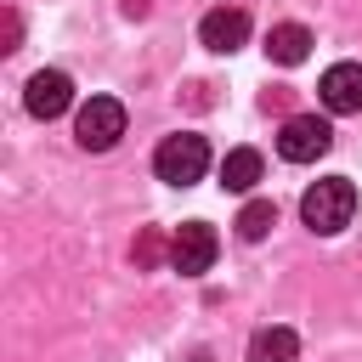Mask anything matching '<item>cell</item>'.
Instances as JSON below:
<instances>
[{
    "label": "cell",
    "mask_w": 362,
    "mask_h": 362,
    "mask_svg": "<svg viewBox=\"0 0 362 362\" xmlns=\"http://www.w3.org/2000/svg\"><path fill=\"white\" fill-rule=\"evenodd\" d=\"M351 215H356V187H351L345 175H328V181L305 187V198H300V221H305L311 232H322V238L345 232Z\"/></svg>",
    "instance_id": "1"
},
{
    "label": "cell",
    "mask_w": 362,
    "mask_h": 362,
    "mask_svg": "<svg viewBox=\"0 0 362 362\" xmlns=\"http://www.w3.org/2000/svg\"><path fill=\"white\" fill-rule=\"evenodd\" d=\"M153 170H158V181H170V187H192V181H204V170H209V141L192 136V130L164 136L158 153H153Z\"/></svg>",
    "instance_id": "2"
},
{
    "label": "cell",
    "mask_w": 362,
    "mask_h": 362,
    "mask_svg": "<svg viewBox=\"0 0 362 362\" xmlns=\"http://www.w3.org/2000/svg\"><path fill=\"white\" fill-rule=\"evenodd\" d=\"M74 136H79L85 153L119 147V136H124V102H119V96H90V102L79 107V119H74Z\"/></svg>",
    "instance_id": "3"
},
{
    "label": "cell",
    "mask_w": 362,
    "mask_h": 362,
    "mask_svg": "<svg viewBox=\"0 0 362 362\" xmlns=\"http://www.w3.org/2000/svg\"><path fill=\"white\" fill-rule=\"evenodd\" d=\"M328 147H334V130H328V119H317V113H294V119H283V130H277V158H288V164H317Z\"/></svg>",
    "instance_id": "4"
},
{
    "label": "cell",
    "mask_w": 362,
    "mask_h": 362,
    "mask_svg": "<svg viewBox=\"0 0 362 362\" xmlns=\"http://www.w3.org/2000/svg\"><path fill=\"white\" fill-rule=\"evenodd\" d=\"M215 249H221L215 226H204V221H187V226L170 238V266H175L181 277H198V272H209V266H215Z\"/></svg>",
    "instance_id": "5"
},
{
    "label": "cell",
    "mask_w": 362,
    "mask_h": 362,
    "mask_svg": "<svg viewBox=\"0 0 362 362\" xmlns=\"http://www.w3.org/2000/svg\"><path fill=\"white\" fill-rule=\"evenodd\" d=\"M68 102H74V79L62 68H40L28 79V90H23V107L34 119H57V113H68Z\"/></svg>",
    "instance_id": "6"
},
{
    "label": "cell",
    "mask_w": 362,
    "mask_h": 362,
    "mask_svg": "<svg viewBox=\"0 0 362 362\" xmlns=\"http://www.w3.org/2000/svg\"><path fill=\"white\" fill-rule=\"evenodd\" d=\"M198 40H204L209 51L232 57L238 45H249V11H238V6H215V11L198 23Z\"/></svg>",
    "instance_id": "7"
},
{
    "label": "cell",
    "mask_w": 362,
    "mask_h": 362,
    "mask_svg": "<svg viewBox=\"0 0 362 362\" xmlns=\"http://www.w3.org/2000/svg\"><path fill=\"white\" fill-rule=\"evenodd\" d=\"M328 113H362V62H334L317 85Z\"/></svg>",
    "instance_id": "8"
},
{
    "label": "cell",
    "mask_w": 362,
    "mask_h": 362,
    "mask_svg": "<svg viewBox=\"0 0 362 362\" xmlns=\"http://www.w3.org/2000/svg\"><path fill=\"white\" fill-rule=\"evenodd\" d=\"M266 57H272L277 68H300V62L311 57V28H305V23H277V28L266 34Z\"/></svg>",
    "instance_id": "9"
},
{
    "label": "cell",
    "mask_w": 362,
    "mask_h": 362,
    "mask_svg": "<svg viewBox=\"0 0 362 362\" xmlns=\"http://www.w3.org/2000/svg\"><path fill=\"white\" fill-rule=\"evenodd\" d=\"M260 170H266V164H260L255 147H232V153L221 158V187H226V192H249V187L260 181Z\"/></svg>",
    "instance_id": "10"
},
{
    "label": "cell",
    "mask_w": 362,
    "mask_h": 362,
    "mask_svg": "<svg viewBox=\"0 0 362 362\" xmlns=\"http://www.w3.org/2000/svg\"><path fill=\"white\" fill-rule=\"evenodd\" d=\"M300 356V334L294 328H260L249 339V362H294Z\"/></svg>",
    "instance_id": "11"
},
{
    "label": "cell",
    "mask_w": 362,
    "mask_h": 362,
    "mask_svg": "<svg viewBox=\"0 0 362 362\" xmlns=\"http://www.w3.org/2000/svg\"><path fill=\"white\" fill-rule=\"evenodd\" d=\"M232 226H238V238H243V243H260V238L277 226V204H272V198H249V204L238 209V221H232Z\"/></svg>",
    "instance_id": "12"
},
{
    "label": "cell",
    "mask_w": 362,
    "mask_h": 362,
    "mask_svg": "<svg viewBox=\"0 0 362 362\" xmlns=\"http://www.w3.org/2000/svg\"><path fill=\"white\" fill-rule=\"evenodd\" d=\"M136 260H141V266H147V260H158V238H153V232L141 238V249H136Z\"/></svg>",
    "instance_id": "13"
},
{
    "label": "cell",
    "mask_w": 362,
    "mask_h": 362,
    "mask_svg": "<svg viewBox=\"0 0 362 362\" xmlns=\"http://www.w3.org/2000/svg\"><path fill=\"white\" fill-rule=\"evenodd\" d=\"M147 6L153 0H124V17H147Z\"/></svg>",
    "instance_id": "14"
}]
</instances>
